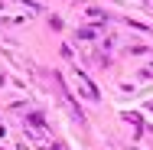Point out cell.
I'll use <instances>...</instances> for the list:
<instances>
[{
    "label": "cell",
    "mask_w": 153,
    "mask_h": 150,
    "mask_svg": "<svg viewBox=\"0 0 153 150\" xmlns=\"http://www.w3.org/2000/svg\"><path fill=\"white\" fill-rule=\"evenodd\" d=\"M75 82H78V88L85 91V95H88V98H91V101H98V88H94V85H88V78H85V75H82V72H78V75H75Z\"/></svg>",
    "instance_id": "1"
}]
</instances>
